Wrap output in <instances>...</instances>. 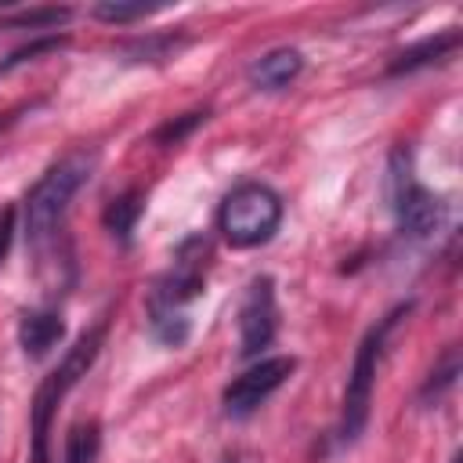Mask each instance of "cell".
<instances>
[{
	"label": "cell",
	"mask_w": 463,
	"mask_h": 463,
	"mask_svg": "<svg viewBox=\"0 0 463 463\" xmlns=\"http://www.w3.org/2000/svg\"><path fill=\"white\" fill-rule=\"evenodd\" d=\"M11 239H14V206H4L0 210V264L11 250Z\"/></svg>",
	"instance_id": "44dd1931"
},
{
	"label": "cell",
	"mask_w": 463,
	"mask_h": 463,
	"mask_svg": "<svg viewBox=\"0 0 463 463\" xmlns=\"http://www.w3.org/2000/svg\"><path fill=\"white\" fill-rule=\"evenodd\" d=\"M105 329H109V318H98L72 347L69 354L61 358V365L54 373L43 376V383L36 387L33 394V405H29V420H33V449H29V463H47V434H51V420L58 412V402L87 376V369L94 365L101 344H105Z\"/></svg>",
	"instance_id": "7a4b0ae2"
},
{
	"label": "cell",
	"mask_w": 463,
	"mask_h": 463,
	"mask_svg": "<svg viewBox=\"0 0 463 463\" xmlns=\"http://www.w3.org/2000/svg\"><path fill=\"white\" fill-rule=\"evenodd\" d=\"M94 152H69L58 159L25 195V242L36 257L51 250V242L61 232V221L69 213L72 195L90 181Z\"/></svg>",
	"instance_id": "6da1fadb"
},
{
	"label": "cell",
	"mask_w": 463,
	"mask_h": 463,
	"mask_svg": "<svg viewBox=\"0 0 463 463\" xmlns=\"http://www.w3.org/2000/svg\"><path fill=\"white\" fill-rule=\"evenodd\" d=\"M61 336H65V322L58 311H25L18 322V344L29 358L51 354V347L61 344Z\"/></svg>",
	"instance_id": "30bf717a"
},
{
	"label": "cell",
	"mask_w": 463,
	"mask_h": 463,
	"mask_svg": "<svg viewBox=\"0 0 463 463\" xmlns=\"http://www.w3.org/2000/svg\"><path fill=\"white\" fill-rule=\"evenodd\" d=\"M101 449V427L98 420H87V423H76L65 438V463H94Z\"/></svg>",
	"instance_id": "4fadbf2b"
},
{
	"label": "cell",
	"mask_w": 463,
	"mask_h": 463,
	"mask_svg": "<svg viewBox=\"0 0 463 463\" xmlns=\"http://www.w3.org/2000/svg\"><path fill=\"white\" fill-rule=\"evenodd\" d=\"M391 210H394V221H398V232L409 235V239H427L441 217H445V203L423 188L412 174V163H409V152H394L391 156Z\"/></svg>",
	"instance_id": "5b68a950"
},
{
	"label": "cell",
	"mask_w": 463,
	"mask_h": 463,
	"mask_svg": "<svg viewBox=\"0 0 463 463\" xmlns=\"http://www.w3.org/2000/svg\"><path fill=\"white\" fill-rule=\"evenodd\" d=\"M152 336L166 347H177L188 340V318L177 311H159V315H152Z\"/></svg>",
	"instance_id": "9a60e30c"
},
{
	"label": "cell",
	"mask_w": 463,
	"mask_h": 463,
	"mask_svg": "<svg viewBox=\"0 0 463 463\" xmlns=\"http://www.w3.org/2000/svg\"><path fill=\"white\" fill-rule=\"evenodd\" d=\"M300 69H304V58L297 47H275L250 65V83L257 90H282L300 76Z\"/></svg>",
	"instance_id": "9c48e42d"
},
{
	"label": "cell",
	"mask_w": 463,
	"mask_h": 463,
	"mask_svg": "<svg viewBox=\"0 0 463 463\" xmlns=\"http://www.w3.org/2000/svg\"><path fill=\"white\" fill-rule=\"evenodd\" d=\"M141 213H145V192H141V188H130V192H123V195H116V199L109 203V210H105V228H109L119 242H130L134 224H137Z\"/></svg>",
	"instance_id": "7c38bea8"
},
{
	"label": "cell",
	"mask_w": 463,
	"mask_h": 463,
	"mask_svg": "<svg viewBox=\"0 0 463 463\" xmlns=\"http://www.w3.org/2000/svg\"><path fill=\"white\" fill-rule=\"evenodd\" d=\"M72 11L69 7H36V11H18V14H11V18H4V25H14V29H36V25H58V22H65Z\"/></svg>",
	"instance_id": "e0dca14e"
},
{
	"label": "cell",
	"mask_w": 463,
	"mask_h": 463,
	"mask_svg": "<svg viewBox=\"0 0 463 463\" xmlns=\"http://www.w3.org/2000/svg\"><path fill=\"white\" fill-rule=\"evenodd\" d=\"M181 40H174V36H159V40H137L130 51L137 54V61H159V58H166L170 54V47H177Z\"/></svg>",
	"instance_id": "ffe728a7"
},
{
	"label": "cell",
	"mask_w": 463,
	"mask_h": 463,
	"mask_svg": "<svg viewBox=\"0 0 463 463\" xmlns=\"http://www.w3.org/2000/svg\"><path fill=\"white\" fill-rule=\"evenodd\" d=\"M297 369V358L293 354H275V358H260L257 365H250L242 376H235L221 402H224V416L232 420H246L260 402H268Z\"/></svg>",
	"instance_id": "52a82bcc"
},
{
	"label": "cell",
	"mask_w": 463,
	"mask_h": 463,
	"mask_svg": "<svg viewBox=\"0 0 463 463\" xmlns=\"http://www.w3.org/2000/svg\"><path fill=\"white\" fill-rule=\"evenodd\" d=\"M203 119H206V112H184L181 119L163 123V127L156 130V141H159V145H181V141H184V137H188Z\"/></svg>",
	"instance_id": "ac0fdd59"
},
{
	"label": "cell",
	"mask_w": 463,
	"mask_h": 463,
	"mask_svg": "<svg viewBox=\"0 0 463 463\" xmlns=\"http://www.w3.org/2000/svg\"><path fill=\"white\" fill-rule=\"evenodd\" d=\"M459 47V29H449V33H438V36H427L412 47H405L394 61H391V76H402V72H412V69H423V65H434V61H445L452 58Z\"/></svg>",
	"instance_id": "8fae6325"
},
{
	"label": "cell",
	"mask_w": 463,
	"mask_h": 463,
	"mask_svg": "<svg viewBox=\"0 0 463 463\" xmlns=\"http://www.w3.org/2000/svg\"><path fill=\"white\" fill-rule=\"evenodd\" d=\"M159 11V4H112V0H105V4H98L94 7V18H101V22H116V25H123V22H137V18H148V14H156Z\"/></svg>",
	"instance_id": "2e32d148"
},
{
	"label": "cell",
	"mask_w": 463,
	"mask_h": 463,
	"mask_svg": "<svg viewBox=\"0 0 463 463\" xmlns=\"http://www.w3.org/2000/svg\"><path fill=\"white\" fill-rule=\"evenodd\" d=\"M279 329V307H275V279L257 275L246 286V297L239 304V354L253 358L260 354Z\"/></svg>",
	"instance_id": "ba28073f"
},
{
	"label": "cell",
	"mask_w": 463,
	"mask_h": 463,
	"mask_svg": "<svg viewBox=\"0 0 463 463\" xmlns=\"http://www.w3.org/2000/svg\"><path fill=\"white\" fill-rule=\"evenodd\" d=\"M65 43V36H43V40H33L29 47H18L7 61H0V72H7V69H14V65H22V61H29V58H36V54H47V51H58Z\"/></svg>",
	"instance_id": "d6986e66"
},
{
	"label": "cell",
	"mask_w": 463,
	"mask_h": 463,
	"mask_svg": "<svg viewBox=\"0 0 463 463\" xmlns=\"http://www.w3.org/2000/svg\"><path fill=\"white\" fill-rule=\"evenodd\" d=\"M456 376H459V347H449V351L441 354V362L430 369V376H427L420 398H423V402H430V398L438 402V398L456 383Z\"/></svg>",
	"instance_id": "5bb4252c"
},
{
	"label": "cell",
	"mask_w": 463,
	"mask_h": 463,
	"mask_svg": "<svg viewBox=\"0 0 463 463\" xmlns=\"http://www.w3.org/2000/svg\"><path fill=\"white\" fill-rule=\"evenodd\" d=\"M282 224V199L275 188L260 184V181H242L239 188H232L217 210V228L224 235L228 246L235 250H250L268 242Z\"/></svg>",
	"instance_id": "3957f363"
},
{
	"label": "cell",
	"mask_w": 463,
	"mask_h": 463,
	"mask_svg": "<svg viewBox=\"0 0 463 463\" xmlns=\"http://www.w3.org/2000/svg\"><path fill=\"white\" fill-rule=\"evenodd\" d=\"M405 307H394L387 318H380L358 344L354 351V365H351V376H347V387H344V405H340V441L351 445L362 438L365 423H369V405H373V383H376V362H380V351H383V340L387 333L394 329L398 315H405Z\"/></svg>",
	"instance_id": "277c9868"
},
{
	"label": "cell",
	"mask_w": 463,
	"mask_h": 463,
	"mask_svg": "<svg viewBox=\"0 0 463 463\" xmlns=\"http://www.w3.org/2000/svg\"><path fill=\"white\" fill-rule=\"evenodd\" d=\"M206 264H210V242L203 235H192L177 246L174 253V264L170 271L152 286L148 293V311L159 315V311H177L195 300L203 293V282H206Z\"/></svg>",
	"instance_id": "8992f818"
}]
</instances>
